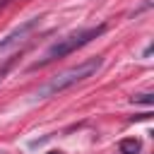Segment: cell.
Wrapping results in <instances>:
<instances>
[{
    "mask_svg": "<svg viewBox=\"0 0 154 154\" xmlns=\"http://www.w3.org/2000/svg\"><path fill=\"white\" fill-rule=\"evenodd\" d=\"M103 31H106V24H99V26H89V29L75 31V34H70V36H65V38H58L53 46H48V48H46V53H43L36 63H31V70L43 67V65H48V63H53V60H58V58L70 55L72 51H77V48L87 46L89 41H94L96 36H101Z\"/></svg>",
    "mask_w": 154,
    "mask_h": 154,
    "instance_id": "obj_1",
    "label": "cell"
},
{
    "mask_svg": "<svg viewBox=\"0 0 154 154\" xmlns=\"http://www.w3.org/2000/svg\"><path fill=\"white\" fill-rule=\"evenodd\" d=\"M99 67H101V58H89V60H84V63H79V65H75V67H70V70H65V72L55 75L53 79H48L43 87H38V89H36L34 99H48V96H55V94H60V91L70 89L72 84H77V82H82V79L91 77Z\"/></svg>",
    "mask_w": 154,
    "mask_h": 154,
    "instance_id": "obj_2",
    "label": "cell"
},
{
    "mask_svg": "<svg viewBox=\"0 0 154 154\" xmlns=\"http://www.w3.org/2000/svg\"><path fill=\"white\" fill-rule=\"evenodd\" d=\"M36 24H38V17H31V19H26L24 24L14 26V29H12V31H10V34H7L2 41H0V55H2L7 48H12L14 43H19V41H22V38H24V36H26V34H29V31L36 26Z\"/></svg>",
    "mask_w": 154,
    "mask_h": 154,
    "instance_id": "obj_3",
    "label": "cell"
},
{
    "mask_svg": "<svg viewBox=\"0 0 154 154\" xmlns=\"http://www.w3.org/2000/svg\"><path fill=\"white\" fill-rule=\"evenodd\" d=\"M118 149H120L123 154H137V152H140V140H135V137H128V140H120V144H118Z\"/></svg>",
    "mask_w": 154,
    "mask_h": 154,
    "instance_id": "obj_4",
    "label": "cell"
},
{
    "mask_svg": "<svg viewBox=\"0 0 154 154\" xmlns=\"http://www.w3.org/2000/svg\"><path fill=\"white\" fill-rule=\"evenodd\" d=\"M152 94H135L132 96V103H147V106H152Z\"/></svg>",
    "mask_w": 154,
    "mask_h": 154,
    "instance_id": "obj_5",
    "label": "cell"
},
{
    "mask_svg": "<svg viewBox=\"0 0 154 154\" xmlns=\"http://www.w3.org/2000/svg\"><path fill=\"white\" fill-rule=\"evenodd\" d=\"M12 63H14V58H7V60H5L2 65H0V82H2V77H5L7 72H10V67H12Z\"/></svg>",
    "mask_w": 154,
    "mask_h": 154,
    "instance_id": "obj_6",
    "label": "cell"
},
{
    "mask_svg": "<svg viewBox=\"0 0 154 154\" xmlns=\"http://www.w3.org/2000/svg\"><path fill=\"white\" fill-rule=\"evenodd\" d=\"M51 154H60V152H51Z\"/></svg>",
    "mask_w": 154,
    "mask_h": 154,
    "instance_id": "obj_7",
    "label": "cell"
},
{
    "mask_svg": "<svg viewBox=\"0 0 154 154\" xmlns=\"http://www.w3.org/2000/svg\"><path fill=\"white\" fill-rule=\"evenodd\" d=\"M2 2H5V0H0V5H2Z\"/></svg>",
    "mask_w": 154,
    "mask_h": 154,
    "instance_id": "obj_8",
    "label": "cell"
}]
</instances>
